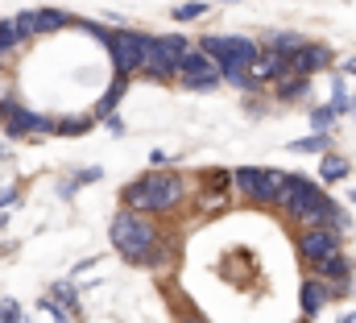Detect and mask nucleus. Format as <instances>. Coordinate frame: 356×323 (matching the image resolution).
Here are the masks:
<instances>
[{
  "instance_id": "1a4fd4ad",
  "label": "nucleus",
  "mask_w": 356,
  "mask_h": 323,
  "mask_svg": "<svg viewBox=\"0 0 356 323\" xmlns=\"http://www.w3.org/2000/svg\"><path fill=\"white\" fill-rule=\"evenodd\" d=\"M0 116H4V133L17 141V137H29V133H50L54 125L46 120V116H38V112H29V108H8V104H0Z\"/></svg>"
},
{
  "instance_id": "f8f14e48",
  "label": "nucleus",
  "mask_w": 356,
  "mask_h": 323,
  "mask_svg": "<svg viewBox=\"0 0 356 323\" xmlns=\"http://www.w3.org/2000/svg\"><path fill=\"white\" fill-rule=\"evenodd\" d=\"M282 79L286 75V58H277V54H257L253 58V67H249V79L257 83V79Z\"/></svg>"
},
{
  "instance_id": "9b49d317",
  "label": "nucleus",
  "mask_w": 356,
  "mask_h": 323,
  "mask_svg": "<svg viewBox=\"0 0 356 323\" xmlns=\"http://www.w3.org/2000/svg\"><path fill=\"white\" fill-rule=\"evenodd\" d=\"M332 63V50L327 46H302L298 54H290L286 58V75H298V79H311V71H319V67H327Z\"/></svg>"
},
{
  "instance_id": "4be33fe9",
  "label": "nucleus",
  "mask_w": 356,
  "mask_h": 323,
  "mask_svg": "<svg viewBox=\"0 0 356 323\" xmlns=\"http://www.w3.org/2000/svg\"><path fill=\"white\" fill-rule=\"evenodd\" d=\"M0 323H21V303L17 299H4L0 303Z\"/></svg>"
},
{
  "instance_id": "b1692460",
  "label": "nucleus",
  "mask_w": 356,
  "mask_h": 323,
  "mask_svg": "<svg viewBox=\"0 0 356 323\" xmlns=\"http://www.w3.org/2000/svg\"><path fill=\"white\" fill-rule=\"evenodd\" d=\"M311 125H315V129H327V125H332V112H327V108H315Z\"/></svg>"
},
{
  "instance_id": "c756f323",
  "label": "nucleus",
  "mask_w": 356,
  "mask_h": 323,
  "mask_svg": "<svg viewBox=\"0 0 356 323\" xmlns=\"http://www.w3.org/2000/svg\"><path fill=\"white\" fill-rule=\"evenodd\" d=\"M0 91H4V75H0Z\"/></svg>"
},
{
  "instance_id": "7ed1b4c3",
  "label": "nucleus",
  "mask_w": 356,
  "mask_h": 323,
  "mask_svg": "<svg viewBox=\"0 0 356 323\" xmlns=\"http://www.w3.org/2000/svg\"><path fill=\"white\" fill-rule=\"evenodd\" d=\"M154 241H158V228H154V224H145V220H137V216H129V212L112 220V244L120 249L124 261L141 265V261L154 253Z\"/></svg>"
},
{
  "instance_id": "4468645a",
  "label": "nucleus",
  "mask_w": 356,
  "mask_h": 323,
  "mask_svg": "<svg viewBox=\"0 0 356 323\" xmlns=\"http://www.w3.org/2000/svg\"><path fill=\"white\" fill-rule=\"evenodd\" d=\"M29 17H33V33H50V29H63L67 25V13H58V8H38Z\"/></svg>"
},
{
  "instance_id": "20e7f679",
  "label": "nucleus",
  "mask_w": 356,
  "mask_h": 323,
  "mask_svg": "<svg viewBox=\"0 0 356 323\" xmlns=\"http://www.w3.org/2000/svg\"><path fill=\"white\" fill-rule=\"evenodd\" d=\"M191 50V42L182 33H170V38H145V50H141V67L145 75L154 79H170L178 67V58Z\"/></svg>"
},
{
  "instance_id": "393cba45",
  "label": "nucleus",
  "mask_w": 356,
  "mask_h": 323,
  "mask_svg": "<svg viewBox=\"0 0 356 323\" xmlns=\"http://www.w3.org/2000/svg\"><path fill=\"white\" fill-rule=\"evenodd\" d=\"M302 87H307V79H294V83H282V95H286V100H290V95H298V91H302Z\"/></svg>"
},
{
  "instance_id": "5701e85b",
  "label": "nucleus",
  "mask_w": 356,
  "mask_h": 323,
  "mask_svg": "<svg viewBox=\"0 0 356 323\" xmlns=\"http://www.w3.org/2000/svg\"><path fill=\"white\" fill-rule=\"evenodd\" d=\"M54 129H58V133H83V129H88V120H71V116H67V120H58Z\"/></svg>"
},
{
  "instance_id": "bb28decb",
  "label": "nucleus",
  "mask_w": 356,
  "mask_h": 323,
  "mask_svg": "<svg viewBox=\"0 0 356 323\" xmlns=\"http://www.w3.org/2000/svg\"><path fill=\"white\" fill-rule=\"evenodd\" d=\"M344 71H348V75H356V58H353V63H348V67H344Z\"/></svg>"
},
{
  "instance_id": "a878e982",
  "label": "nucleus",
  "mask_w": 356,
  "mask_h": 323,
  "mask_svg": "<svg viewBox=\"0 0 356 323\" xmlns=\"http://www.w3.org/2000/svg\"><path fill=\"white\" fill-rule=\"evenodd\" d=\"M42 307H46V315H50L54 323H71L67 315H63V307H54V303H42Z\"/></svg>"
},
{
  "instance_id": "0eeeda50",
  "label": "nucleus",
  "mask_w": 356,
  "mask_h": 323,
  "mask_svg": "<svg viewBox=\"0 0 356 323\" xmlns=\"http://www.w3.org/2000/svg\"><path fill=\"white\" fill-rule=\"evenodd\" d=\"M108 50H112L116 75H120V79H129V75L141 67V50H145V38H141V33H129V29H120V33H108Z\"/></svg>"
},
{
  "instance_id": "6ab92c4d",
  "label": "nucleus",
  "mask_w": 356,
  "mask_h": 323,
  "mask_svg": "<svg viewBox=\"0 0 356 323\" xmlns=\"http://www.w3.org/2000/svg\"><path fill=\"white\" fill-rule=\"evenodd\" d=\"M290 150L294 154H323L327 150V137L319 133V137H302V141H290Z\"/></svg>"
},
{
  "instance_id": "412c9836",
  "label": "nucleus",
  "mask_w": 356,
  "mask_h": 323,
  "mask_svg": "<svg viewBox=\"0 0 356 323\" xmlns=\"http://www.w3.org/2000/svg\"><path fill=\"white\" fill-rule=\"evenodd\" d=\"M21 38H17V29H13V21H0V63H4V54L17 46Z\"/></svg>"
},
{
  "instance_id": "cd10ccee",
  "label": "nucleus",
  "mask_w": 356,
  "mask_h": 323,
  "mask_svg": "<svg viewBox=\"0 0 356 323\" xmlns=\"http://www.w3.org/2000/svg\"><path fill=\"white\" fill-rule=\"evenodd\" d=\"M340 323H356V315H344V320H340Z\"/></svg>"
},
{
  "instance_id": "2f4dec72",
  "label": "nucleus",
  "mask_w": 356,
  "mask_h": 323,
  "mask_svg": "<svg viewBox=\"0 0 356 323\" xmlns=\"http://www.w3.org/2000/svg\"><path fill=\"white\" fill-rule=\"evenodd\" d=\"M191 323H203V320H191Z\"/></svg>"
},
{
  "instance_id": "a211bd4d",
  "label": "nucleus",
  "mask_w": 356,
  "mask_h": 323,
  "mask_svg": "<svg viewBox=\"0 0 356 323\" xmlns=\"http://www.w3.org/2000/svg\"><path fill=\"white\" fill-rule=\"evenodd\" d=\"M348 104H353L348 87H344V79H336V87H332V104H327V112H332V116H344V112H348Z\"/></svg>"
},
{
  "instance_id": "dca6fc26",
  "label": "nucleus",
  "mask_w": 356,
  "mask_h": 323,
  "mask_svg": "<svg viewBox=\"0 0 356 323\" xmlns=\"http://www.w3.org/2000/svg\"><path fill=\"white\" fill-rule=\"evenodd\" d=\"M124 87H129V79H116V83H112V91H108V95L95 104V116H99V120H112V112H116V104H120Z\"/></svg>"
},
{
  "instance_id": "f257e3e1",
  "label": "nucleus",
  "mask_w": 356,
  "mask_h": 323,
  "mask_svg": "<svg viewBox=\"0 0 356 323\" xmlns=\"http://www.w3.org/2000/svg\"><path fill=\"white\" fill-rule=\"evenodd\" d=\"M277 207H286V216L294 220H307L311 228H323L327 224V212H332V199L311 182V178H298V174H286L277 182Z\"/></svg>"
},
{
  "instance_id": "aec40b11",
  "label": "nucleus",
  "mask_w": 356,
  "mask_h": 323,
  "mask_svg": "<svg viewBox=\"0 0 356 323\" xmlns=\"http://www.w3.org/2000/svg\"><path fill=\"white\" fill-rule=\"evenodd\" d=\"M203 13H207V4H203V0H186L182 8H175V21H199Z\"/></svg>"
},
{
  "instance_id": "39448f33",
  "label": "nucleus",
  "mask_w": 356,
  "mask_h": 323,
  "mask_svg": "<svg viewBox=\"0 0 356 323\" xmlns=\"http://www.w3.org/2000/svg\"><path fill=\"white\" fill-rule=\"evenodd\" d=\"M203 42V54L216 63V67H228V63H236V67H253V58H257V46L249 42V38H199Z\"/></svg>"
},
{
  "instance_id": "2eb2a0df",
  "label": "nucleus",
  "mask_w": 356,
  "mask_h": 323,
  "mask_svg": "<svg viewBox=\"0 0 356 323\" xmlns=\"http://www.w3.org/2000/svg\"><path fill=\"white\" fill-rule=\"evenodd\" d=\"M319 274H323L327 282H344V290H348V274H353V265H348V257H327V261L319 265Z\"/></svg>"
},
{
  "instance_id": "7c9ffc66",
  "label": "nucleus",
  "mask_w": 356,
  "mask_h": 323,
  "mask_svg": "<svg viewBox=\"0 0 356 323\" xmlns=\"http://www.w3.org/2000/svg\"><path fill=\"white\" fill-rule=\"evenodd\" d=\"M353 203H356V191H353Z\"/></svg>"
},
{
  "instance_id": "6e6552de",
  "label": "nucleus",
  "mask_w": 356,
  "mask_h": 323,
  "mask_svg": "<svg viewBox=\"0 0 356 323\" xmlns=\"http://www.w3.org/2000/svg\"><path fill=\"white\" fill-rule=\"evenodd\" d=\"M277 182H282L277 170H261V166H241L236 170V187L249 199H261V203H273L277 199Z\"/></svg>"
},
{
  "instance_id": "f3484780",
  "label": "nucleus",
  "mask_w": 356,
  "mask_h": 323,
  "mask_svg": "<svg viewBox=\"0 0 356 323\" xmlns=\"http://www.w3.org/2000/svg\"><path fill=\"white\" fill-rule=\"evenodd\" d=\"M319 178H323V182H340V178H348V162L340 158V154H323Z\"/></svg>"
},
{
  "instance_id": "423d86ee",
  "label": "nucleus",
  "mask_w": 356,
  "mask_h": 323,
  "mask_svg": "<svg viewBox=\"0 0 356 323\" xmlns=\"http://www.w3.org/2000/svg\"><path fill=\"white\" fill-rule=\"evenodd\" d=\"M175 75H182V83H186L191 91H207V87L220 83V67H216L203 50H186V54L178 58Z\"/></svg>"
},
{
  "instance_id": "f03ea898",
  "label": "nucleus",
  "mask_w": 356,
  "mask_h": 323,
  "mask_svg": "<svg viewBox=\"0 0 356 323\" xmlns=\"http://www.w3.org/2000/svg\"><path fill=\"white\" fill-rule=\"evenodd\" d=\"M182 195V182L175 174H145L133 187H124V203L129 207H145V212H170Z\"/></svg>"
},
{
  "instance_id": "9d476101",
  "label": "nucleus",
  "mask_w": 356,
  "mask_h": 323,
  "mask_svg": "<svg viewBox=\"0 0 356 323\" xmlns=\"http://www.w3.org/2000/svg\"><path fill=\"white\" fill-rule=\"evenodd\" d=\"M340 249H344V237L332 228H307L302 233V257L315 265H323L327 257H340Z\"/></svg>"
},
{
  "instance_id": "ddd939ff",
  "label": "nucleus",
  "mask_w": 356,
  "mask_h": 323,
  "mask_svg": "<svg viewBox=\"0 0 356 323\" xmlns=\"http://www.w3.org/2000/svg\"><path fill=\"white\" fill-rule=\"evenodd\" d=\"M327 294H332V290H327L323 282H307V286H302V311H307V315H319L323 303H327Z\"/></svg>"
},
{
  "instance_id": "c85d7f7f",
  "label": "nucleus",
  "mask_w": 356,
  "mask_h": 323,
  "mask_svg": "<svg viewBox=\"0 0 356 323\" xmlns=\"http://www.w3.org/2000/svg\"><path fill=\"white\" fill-rule=\"evenodd\" d=\"M4 154H8V150H4V145H0V158H4Z\"/></svg>"
}]
</instances>
